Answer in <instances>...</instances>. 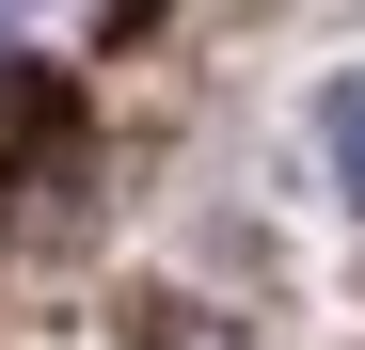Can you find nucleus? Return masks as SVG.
Wrapping results in <instances>:
<instances>
[{"instance_id": "obj_2", "label": "nucleus", "mask_w": 365, "mask_h": 350, "mask_svg": "<svg viewBox=\"0 0 365 350\" xmlns=\"http://www.w3.org/2000/svg\"><path fill=\"white\" fill-rule=\"evenodd\" d=\"M16 16H32V0H0V32H16Z\"/></svg>"}, {"instance_id": "obj_1", "label": "nucleus", "mask_w": 365, "mask_h": 350, "mask_svg": "<svg viewBox=\"0 0 365 350\" xmlns=\"http://www.w3.org/2000/svg\"><path fill=\"white\" fill-rule=\"evenodd\" d=\"M318 144H334V175H349V207H365V64L334 80V111H318Z\"/></svg>"}]
</instances>
